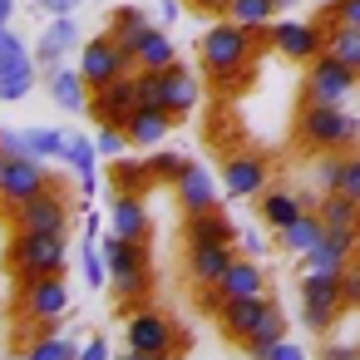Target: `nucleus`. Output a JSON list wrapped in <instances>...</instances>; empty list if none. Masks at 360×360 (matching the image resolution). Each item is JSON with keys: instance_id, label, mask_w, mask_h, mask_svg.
I'll return each instance as SVG.
<instances>
[{"instance_id": "obj_24", "label": "nucleus", "mask_w": 360, "mask_h": 360, "mask_svg": "<svg viewBox=\"0 0 360 360\" xmlns=\"http://www.w3.org/2000/svg\"><path fill=\"white\" fill-rule=\"evenodd\" d=\"M306 207H316V198H296V193H286V188H271V193H262V202H257V212H262V222H266L271 232H286Z\"/></svg>"}, {"instance_id": "obj_41", "label": "nucleus", "mask_w": 360, "mask_h": 360, "mask_svg": "<svg viewBox=\"0 0 360 360\" xmlns=\"http://www.w3.org/2000/svg\"><path fill=\"white\" fill-rule=\"evenodd\" d=\"M139 104H163V70H134Z\"/></svg>"}, {"instance_id": "obj_23", "label": "nucleus", "mask_w": 360, "mask_h": 360, "mask_svg": "<svg viewBox=\"0 0 360 360\" xmlns=\"http://www.w3.org/2000/svg\"><path fill=\"white\" fill-rule=\"evenodd\" d=\"M129 139H134V148H158L163 143V134L173 129V114L163 109V104H139L134 114H129Z\"/></svg>"}, {"instance_id": "obj_38", "label": "nucleus", "mask_w": 360, "mask_h": 360, "mask_svg": "<svg viewBox=\"0 0 360 360\" xmlns=\"http://www.w3.org/2000/svg\"><path fill=\"white\" fill-rule=\"evenodd\" d=\"M94 148H99L104 158H119L124 148H134V139H129V129H124V124H99V134H94Z\"/></svg>"}, {"instance_id": "obj_31", "label": "nucleus", "mask_w": 360, "mask_h": 360, "mask_svg": "<svg viewBox=\"0 0 360 360\" xmlns=\"http://www.w3.org/2000/svg\"><path fill=\"white\" fill-rule=\"evenodd\" d=\"M316 212H321L326 227H360V202H355L350 193H340V188L321 193V198H316Z\"/></svg>"}, {"instance_id": "obj_39", "label": "nucleus", "mask_w": 360, "mask_h": 360, "mask_svg": "<svg viewBox=\"0 0 360 360\" xmlns=\"http://www.w3.org/2000/svg\"><path fill=\"white\" fill-rule=\"evenodd\" d=\"M143 183H153L148 158H143V163H124V168H114V193H139Z\"/></svg>"}, {"instance_id": "obj_8", "label": "nucleus", "mask_w": 360, "mask_h": 360, "mask_svg": "<svg viewBox=\"0 0 360 360\" xmlns=\"http://www.w3.org/2000/svg\"><path fill=\"white\" fill-rule=\"evenodd\" d=\"M266 45L276 55H286V60L311 65L316 55H326V25H316V20H271L266 25Z\"/></svg>"}, {"instance_id": "obj_30", "label": "nucleus", "mask_w": 360, "mask_h": 360, "mask_svg": "<svg viewBox=\"0 0 360 360\" xmlns=\"http://www.w3.org/2000/svg\"><path fill=\"white\" fill-rule=\"evenodd\" d=\"M276 237H281V247H286V252H301V257H306V252L326 237V222H321V212H316V207H306V212H301L286 232H276Z\"/></svg>"}, {"instance_id": "obj_17", "label": "nucleus", "mask_w": 360, "mask_h": 360, "mask_svg": "<svg viewBox=\"0 0 360 360\" xmlns=\"http://www.w3.org/2000/svg\"><path fill=\"white\" fill-rule=\"evenodd\" d=\"M109 232H119L129 242H148L153 237V217H148V207H143L139 193H114V202H109Z\"/></svg>"}, {"instance_id": "obj_25", "label": "nucleus", "mask_w": 360, "mask_h": 360, "mask_svg": "<svg viewBox=\"0 0 360 360\" xmlns=\"http://www.w3.org/2000/svg\"><path fill=\"white\" fill-rule=\"evenodd\" d=\"M217 291L227 296V301H242V296H262L266 291V271H262V262L257 257H237L232 266H227V276L217 281Z\"/></svg>"}, {"instance_id": "obj_55", "label": "nucleus", "mask_w": 360, "mask_h": 360, "mask_svg": "<svg viewBox=\"0 0 360 360\" xmlns=\"http://www.w3.org/2000/svg\"><path fill=\"white\" fill-rule=\"evenodd\" d=\"M178 15H183V6H178V0H158V20H163V25H173Z\"/></svg>"}, {"instance_id": "obj_34", "label": "nucleus", "mask_w": 360, "mask_h": 360, "mask_svg": "<svg viewBox=\"0 0 360 360\" xmlns=\"http://www.w3.org/2000/svg\"><path fill=\"white\" fill-rule=\"evenodd\" d=\"M326 50H330L335 60H345L350 70H360V25H340V20H330V30H326Z\"/></svg>"}, {"instance_id": "obj_28", "label": "nucleus", "mask_w": 360, "mask_h": 360, "mask_svg": "<svg viewBox=\"0 0 360 360\" xmlns=\"http://www.w3.org/2000/svg\"><path fill=\"white\" fill-rule=\"evenodd\" d=\"M301 306H340L345 311V271H306Z\"/></svg>"}, {"instance_id": "obj_12", "label": "nucleus", "mask_w": 360, "mask_h": 360, "mask_svg": "<svg viewBox=\"0 0 360 360\" xmlns=\"http://www.w3.org/2000/svg\"><path fill=\"white\" fill-rule=\"evenodd\" d=\"M129 350H143V355H168V350H178L173 321H168L163 311H153V306L134 311V321H129Z\"/></svg>"}, {"instance_id": "obj_21", "label": "nucleus", "mask_w": 360, "mask_h": 360, "mask_svg": "<svg viewBox=\"0 0 360 360\" xmlns=\"http://www.w3.org/2000/svg\"><path fill=\"white\" fill-rule=\"evenodd\" d=\"M232 262H237V247H188V281L193 286H217Z\"/></svg>"}, {"instance_id": "obj_51", "label": "nucleus", "mask_w": 360, "mask_h": 360, "mask_svg": "<svg viewBox=\"0 0 360 360\" xmlns=\"http://www.w3.org/2000/svg\"><path fill=\"white\" fill-rule=\"evenodd\" d=\"M321 360H360V345H340V340H330V345L321 350Z\"/></svg>"}, {"instance_id": "obj_49", "label": "nucleus", "mask_w": 360, "mask_h": 360, "mask_svg": "<svg viewBox=\"0 0 360 360\" xmlns=\"http://www.w3.org/2000/svg\"><path fill=\"white\" fill-rule=\"evenodd\" d=\"M0 148L15 158V153H30V139H25V134H15V129H0Z\"/></svg>"}, {"instance_id": "obj_60", "label": "nucleus", "mask_w": 360, "mask_h": 360, "mask_svg": "<svg viewBox=\"0 0 360 360\" xmlns=\"http://www.w3.org/2000/svg\"><path fill=\"white\" fill-rule=\"evenodd\" d=\"M6 163H11V153H6V148H0V173H6Z\"/></svg>"}, {"instance_id": "obj_20", "label": "nucleus", "mask_w": 360, "mask_h": 360, "mask_svg": "<svg viewBox=\"0 0 360 360\" xmlns=\"http://www.w3.org/2000/svg\"><path fill=\"white\" fill-rule=\"evenodd\" d=\"M173 193H178L183 212H212V207H217V183H212V173H207L202 163H188L183 178L173 183Z\"/></svg>"}, {"instance_id": "obj_32", "label": "nucleus", "mask_w": 360, "mask_h": 360, "mask_svg": "<svg viewBox=\"0 0 360 360\" xmlns=\"http://www.w3.org/2000/svg\"><path fill=\"white\" fill-rule=\"evenodd\" d=\"M79 350H84V340H70V335H35L25 350H20V360H79Z\"/></svg>"}, {"instance_id": "obj_22", "label": "nucleus", "mask_w": 360, "mask_h": 360, "mask_svg": "<svg viewBox=\"0 0 360 360\" xmlns=\"http://www.w3.org/2000/svg\"><path fill=\"white\" fill-rule=\"evenodd\" d=\"M198 99H202V89H198L193 70L168 65V70H163V109H168L173 119H183V114H193V109H198Z\"/></svg>"}, {"instance_id": "obj_40", "label": "nucleus", "mask_w": 360, "mask_h": 360, "mask_svg": "<svg viewBox=\"0 0 360 360\" xmlns=\"http://www.w3.org/2000/svg\"><path fill=\"white\" fill-rule=\"evenodd\" d=\"M143 25H148V15H143L139 6H119V11H114V20H109V30H114L119 40H129V35H139Z\"/></svg>"}, {"instance_id": "obj_48", "label": "nucleus", "mask_w": 360, "mask_h": 360, "mask_svg": "<svg viewBox=\"0 0 360 360\" xmlns=\"http://www.w3.org/2000/svg\"><path fill=\"white\" fill-rule=\"evenodd\" d=\"M30 6H35V11H45V15H75L84 0H30Z\"/></svg>"}, {"instance_id": "obj_58", "label": "nucleus", "mask_w": 360, "mask_h": 360, "mask_svg": "<svg viewBox=\"0 0 360 360\" xmlns=\"http://www.w3.org/2000/svg\"><path fill=\"white\" fill-rule=\"evenodd\" d=\"M114 360H158V355H143V350H124V355H114Z\"/></svg>"}, {"instance_id": "obj_27", "label": "nucleus", "mask_w": 360, "mask_h": 360, "mask_svg": "<svg viewBox=\"0 0 360 360\" xmlns=\"http://www.w3.org/2000/svg\"><path fill=\"white\" fill-rule=\"evenodd\" d=\"M99 148H94V139H84V134H70V143H65V163H75V173H79V193L84 198H94L99 193Z\"/></svg>"}, {"instance_id": "obj_4", "label": "nucleus", "mask_w": 360, "mask_h": 360, "mask_svg": "<svg viewBox=\"0 0 360 360\" xmlns=\"http://www.w3.org/2000/svg\"><path fill=\"white\" fill-rule=\"evenodd\" d=\"M99 252L109 262V281L119 296H143L153 286V271H148V242H129L119 232H104L99 237Z\"/></svg>"}, {"instance_id": "obj_44", "label": "nucleus", "mask_w": 360, "mask_h": 360, "mask_svg": "<svg viewBox=\"0 0 360 360\" xmlns=\"http://www.w3.org/2000/svg\"><path fill=\"white\" fill-rule=\"evenodd\" d=\"M340 193H350L360 202V153H345V173H340Z\"/></svg>"}, {"instance_id": "obj_46", "label": "nucleus", "mask_w": 360, "mask_h": 360, "mask_svg": "<svg viewBox=\"0 0 360 360\" xmlns=\"http://www.w3.org/2000/svg\"><path fill=\"white\" fill-rule=\"evenodd\" d=\"M15 55H25V40L11 25H0V60H15Z\"/></svg>"}, {"instance_id": "obj_47", "label": "nucleus", "mask_w": 360, "mask_h": 360, "mask_svg": "<svg viewBox=\"0 0 360 360\" xmlns=\"http://www.w3.org/2000/svg\"><path fill=\"white\" fill-rule=\"evenodd\" d=\"M79 360H114V350H109V340H104V335H84Z\"/></svg>"}, {"instance_id": "obj_52", "label": "nucleus", "mask_w": 360, "mask_h": 360, "mask_svg": "<svg viewBox=\"0 0 360 360\" xmlns=\"http://www.w3.org/2000/svg\"><path fill=\"white\" fill-rule=\"evenodd\" d=\"M227 6L232 0H193V11H202V15H227Z\"/></svg>"}, {"instance_id": "obj_59", "label": "nucleus", "mask_w": 360, "mask_h": 360, "mask_svg": "<svg viewBox=\"0 0 360 360\" xmlns=\"http://www.w3.org/2000/svg\"><path fill=\"white\" fill-rule=\"evenodd\" d=\"M301 6V0H276V11H296Z\"/></svg>"}, {"instance_id": "obj_10", "label": "nucleus", "mask_w": 360, "mask_h": 360, "mask_svg": "<svg viewBox=\"0 0 360 360\" xmlns=\"http://www.w3.org/2000/svg\"><path fill=\"white\" fill-rule=\"evenodd\" d=\"M70 311V286L65 276H35V281H20V316L25 321H55Z\"/></svg>"}, {"instance_id": "obj_42", "label": "nucleus", "mask_w": 360, "mask_h": 360, "mask_svg": "<svg viewBox=\"0 0 360 360\" xmlns=\"http://www.w3.org/2000/svg\"><path fill=\"white\" fill-rule=\"evenodd\" d=\"M340 173H345V153H321V163H316V183H321V193L340 188Z\"/></svg>"}, {"instance_id": "obj_61", "label": "nucleus", "mask_w": 360, "mask_h": 360, "mask_svg": "<svg viewBox=\"0 0 360 360\" xmlns=\"http://www.w3.org/2000/svg\"><path fill=\"white\" fill-rule=\"evenodd\" d=\"M321 6H326V11H330V6H335V0H321Z\"/></svg>"}, {"instance_id": "obj_45", "label": "nucleus", "mask_w": 360, "mask_h": 360, "mask_svg": "<svg viewBox=\"0 0 360 360\" xmlns=\"http://www.w3.org/2000/svg\"><path fill=\"white\" fill-rule=\"evenodd\" d=\"M326 15H330V20H340V25H360V0H335Z\"/></svg>"}, {"instance_id": "obj_15", "label": "nucleus", "mask_w": 360, "mask_h": 360, "mask_svg": "<svg viewBox=\"0 0 360 360\" xmlns=\"http://www.w3.org/2000/svg\"><path fill=\"white\" fill-rule=\"evenodd\" d=\"M75 45H79V20H75V15H50V30H45L40 45H35V65H40V75H55Z\"/></svg>"}, {"instance_id": "obj_1", "label": "nucleus", "mask_w": 360, "mask_h": 360, "mask_svg": "<svg viewBox=\"0 0 360 360\" xmlns=\"http://www.w3.org/2000/svg\"><path fill=\"white\" fill-rule=\"evenodd\" d=\"M257 50H262V30H247L237 20H222V25H212L202 35V70H207V79L222 94H232V89H242L252 79V55Z\"/></svg>"}, {"instance_id": "obj_9", "label": "nucleus", "mask_w": 360, "mask_h": 360, "mask_svg": "<svg viewBox=\"0 0 360 360\" xmlns=\"http://www.w3.org/2000/svg\"><path fill=\"white\" fill-rule=\"evenodd\" d=\"M11 217H15V232H70V198H65V188L55 183L50 193H40V198L11 207Z\"/></svg>"}, {"instance_id": "obj_7", "label": "nucleus", "mask_w": 360, "mask_h": 360, "mask_svg": "<svg viewBox=\"0 0 360 360\" xmlns=\"http://www.w3.org/2000/svg\"><path fill=\"white\" fill-rule=\"evenodd\" d=\"M50 188H55V178H50L45 158H35V153H15L6 163V173H0V202L6 207H20V202H30Z\"/></svg>"}, {"instance_id": "obj_26", "label": "nucleus", "mask_w": 360, "mask_h": 360, "mask_svg": "<svg viewBox=\"0 0 360 360\" xmlns=\"http://www.w3.org/2000/svg\"><path fill=\"white\" fill-rule=\"evenodd\" d=\"M35 75H40V65H35L30 50L15 55V60H0V104H20L35 89Z\"/></svg>"}, {"instance_id": "obj_5", "label": "nucleus", "mask_w": 360, "mask_h": 360, "mask_svg": "<svg viewBox=\"0 0 360 360\" xmlns=\"http://www.w3.org/2000/svg\"><path fill=\"white\" fill-rule=\"evenodd\" d=\"M134 70H139V55H134L119 35H109V30L79 45V75L89 79V89L119 84V79H124V75H134Z\"/></svg>"}, {"instance_id": "obj_16", "label": "nucleus", "mask_w": 360, "mask_h": 360, "mask_svg": "<svg viewBox=\"0 0 360 360\" xmlns=\"http://www.w3.org/2000/svg\"><path fill=\"white\" fill-rule=\"evenodd\" d=\"M139 109V89H134V75H124L119 84H104L89 94V119L94 124H129V114Z\"/></svg>"}, {"instance_id": "obj_43", "label": "nucleus", "mask_w": 360, "mask_h": 360, "mask_svg": "<svg viewBox=\"0 0 360 360\" xmlns=\"http://www.w3.org/2000/svg\"><path fill=\"white\" fill-rule=\"evenodd\" d=\"M301 321H306L311 330H330V326L340 321V306H301Z\"/></svg>"}, {"instance_id": "obj_35", "label": "nucleus", "mask_w": 360, "mask_h": 360, "mask_svg": "<svg viewBox=\"0 0 360 360\" xmlns=\"http://www.w3.org/2000/svg\"><path fill=\"white\" fill-rule=\"evenodd\" d=\"M271 15H281L276 0H232V6H227V20H237V25H247V30H266Z\"/></svg>"}, {"instance_id": "obj_50", "label": "nucleus", "mask_w": 360, "mask_h": 360, "mask_svg": "<svg viewBox=\"0 0 360 360\" xmlns=\"http://www.w3.org/2000/svg\"><path fill=\"white\" fill-rule=\"evenodd\" d=\"M345 306L360 311V266H345Z\"/></svg>"}, {"instance_id": "obj_19", "label": "nucleus", "mask_w": 360, "mask_h": 360, "mask_svg": "<svg viewBox=\"0 0 360 360\" xmlns=\"http://www.w3.org/2000/svg\"><path fill=\"white\" fill-rule=\"evenodd\" d=\"M109 35H114V30H109ZM124 45L139 55V70H168V65H178V50H173V40H168L163 20H158V25L148 20V25H143L139 35H129Z\"/></svg>"}, {"instance_id": "obj_36", "label": "nucleus", "mask_w": 360, "mask_h": 360, "mask_svg": "<svg viewBox=\"0 0 360 360\" xmlns=\"http://www.w3.org/2000/svg\"><path fill=\"white\" fill-rule=\"evenodd\" d=\"M25 139H30V153L35 158H65V143H70V134H60V129H25Z\"/></svg>"}, {"instance_id": "obj_2", "label": "nucleus", "mask_w": 360, "mask_h": 360, "mask_svg": "<svg viewBox=\"0 0 360 360\" xmlns=\"http://www.w3.org/2000/svg\"><path fill=\"white\" fill-rule=\"evenodd\" d=\"M296 143L306 153H345L360 143V119L345 114V104H306L296 114Z\"/></svg>"}, {"instance_id": "obj_33", "label": "nucleus", "mask_w": 360, "mask_h": 360, "mask_svg": "<svg viewBox=\"0 0 360 360\" xmlns=\"http://www.w3.org/2000/svg\"><path fill=\"white\" fill-rule=\"evenodd\" d=\"M281 340H286V316L276 311V316H266V326H262L257 335H247V340H242V350H247L252 360H271V350H276Z\"/></svg>"}, {"instance_id": "obj_57", "label": "nucleus", "mask_w": 360, "mask_h": 360, "mask_svg": "<svg viewBox=\"0 0 360 360\" xmlns=\"http://www.w3.org/2000/svg\"><path fill=\"white\" fill-rule=\"evenodd\" d=\"M11 15H15V0H0V25H11Z\"/></svg>"}, {"instance_id": "obj_56", "label": "nucleus", "mask_w": 360, "mask_h": 360, "mask_svg": "<svg viewBox=\"0 0 360 360\" xmlns=\"http://www.w3.org/2000/svg\"><path fill=\"white\" fill-rule=\"evenodd\" d=\"M99 227H104V222L89 212V217H84V242H94V237H99Z\"/></svg>"}, {"instance_id": "obj_53", "label": "nucleus", "mask_w": 360, "mask_h": 360, "mask_svg": "<svg viewBox=\"0 0 360 360\" xmlns=\"http://www.w3.org/2000/svg\"><path fill=\"white\" fill-rule=\"evenodd\" d=\"M237 247H242L247 257H262V252H266V242H262L257 232H242V242H237Z\"/></svg>"}, {"instance_id": "obj_6", "label": "nucleus", "mask_w": 360, "mask_h": 360, "mask_svg": "<svg viewBox=\"0 0 360 360\" xmlns=\"http://www.w3.org/2000/svg\"><path fill=\"white\" fill-rule=\"evenodd\" d=\"M355 89H360V70H350L330 50L306 65V79H301V99L306 104H345Z\"/></svg>"}, {"instance_id": "obj_14", "label": "nucleus", "mask_w": 360, "mask_h": 360, "mask_svg": "<svg viewBox=\"0 0 360 360\" xmlns=\"http://www.w3.org/2000/svg\"><path fill=\"white\" fill-rule=\"evenodd\" d=\"M360 247V227H326V237L306 252V271H345Z\"/></svg>"}, {"instance_id": "obj_11", "label": "nucleus", "mask_w": 360, "mask_h": 360, "mask_svg": "<svg viewBox=\"0 0 360 360\" xmlns=\"http://www.w3.org/2000/svg\"><path fill=\"white\" fill-rule=\"evenodd\" d=\"M266 316H276V301L262 291V296H242V301H227L222 306V316H217V326H222V335L227 340H247V335H257L262 326H266Z\"/></svg>"}, {"instance_id": "obj_3", "label": "nucleus", "mask_w": 360, "mask_h": 360, "mask_svg": "<svg viewBox=\"0 0 360 360\" xmlns=\"http://www.w3.org/2000/svg\"><path fill=\"white\" fill-rule=\"evenodd\" d=\"M6 262H11L15 281L65 276V266H70V232H15Z\"/></svg>"}, {"instance_id": "obj_18", "label": "nucleus", "mask_w": 360, "mask_h": 360, "mask_svg": "<svg viewBox=\"0 0 360 360\" xmlns=\"http://www.w3.org/2000/svg\"><path fill=\"white\" fill-rule=\"evenodd\" d=\"M183 242H188V247H237L242 232L232 227V217H222V212L212 207V212H188Z\"/></svg>"}, {"instance_id": "obj_13", "label": "nucleus", "mask_w": 360, "mask_h": 360, "mask_svg": "<svg viewBox=\"0 0 360 360\" xmlns=\"http://www.w3.org/2000/svg\"><path fill=\"white\" fill-rule=\"evenodd\" d=\"M222 188L227 198H262L266 193V158L262 153H227L222 163Z\"/></svg>"}, {"instance_id": "obj_29", "label": "nucleus", "mask_w": 360, "mask_h": 360, "mask_svg": "<svg viewBox=\"0 0 360 360\" xmlns=\"http://www.w3.org/2000/svg\"><path fill=\"white\" fill-rule=\"evenodd\" d=\"M89 94H94V89H89V79L79 75V65H75V70H65V65H60V70L50 75V99H55L60 109L79 114V109H89Z\"/></svg>"}, {"instance_id": "obj_54", "label": "nucleus", "mask_w": 360, "mask_h": 360, "mask_svg": "<svg viewBox=\"0 0 360 360\" xmlns=\"http://www.w3.org/2000/svg\"><path fill=\"white\" fill-rule=\"evenodd\" d=\"M271 360H306V350H301V345H291V340H281V345L271 350Z\"/></svg>"}, {"instance_id": "obj_37", "label": "nucleus", "mask_w": 360, "mask_h": 360, "mask_svg": "<svg viewBox=\"0 0 360 360\" xmlns=\"http://www.w3.org/2000/svg\"><path fill=\"white\" fill-rule=\"evenodd\" d=\"M188 163H193V158H183V153H163V148H148V173H153L158 183H178Z\"/></svg>"}]
</instances>
